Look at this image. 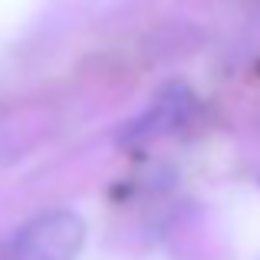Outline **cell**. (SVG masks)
<instances>
[{
  "mask_svg": "<svg viewBox=\"0 0 260 260\" xmlns=\"http://www.w3.org/2000/svg\"><path fill=\"white\" fill-rule=\"evenodd\" d=\"M86 244V221L76 211L53 208L30 217L0 250V260H76Z\"/></svg>",
  "mask_w": 260,
  "mask_h": 260,
  "instance_id": "6da1fadb",
  "label": "cell"
},
{
  "mask_svg": "<svg viewBox=\"0 0 260 260\" xmlns=\"http://www.w3.org/2000/svg\"><path fill=\"white\" fill-rule=\"evenodd\" d=\"M194 95L184 83H168L158 95L152 99V106L132 122L122 132V142L135 145V142H148V139H161V135H172L175 128H181L184 122L194 112Z\"/></svg>",
  "mask_w": 260,
  "mask_h": 260,
  "instance_id": "7a4b0ae2",
  "label": "cell"
}]
</instances>
